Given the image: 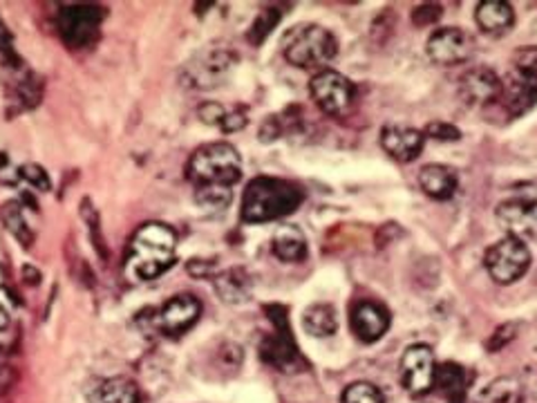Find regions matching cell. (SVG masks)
<instances>
[{"label":"cell","mask_w":537,"mask_h":403,"mask_svg":"<svg viewBox=\"0 0 537 403\" xmlns=\"http://www.w3.org/2000/svg\"><path fill=\"white\" fill-rule=\"evenodd\" d=\"M244 126H246V110L235 108V110H231V113H226L220 128L224 130V133H235V130H242Z\"/></svg>","instance_id":"obj_36"},{"label":"cell","mask_w":537,"mask_h":403,"mask_svg":"<svg viewBox=\"0 0 537 403\" xmlns=\"http://www.w3.org/2000/svg\"><path fill=\"white\" fill-rule=\"evenodd\" d=\"M423 137L434 139V142H459L462 139V130L457 126L448 124V121H430L423 130Z\"/></svg>","instance_id":"obj_31"},{"label":"cell","mask_w":537,"mask_h":403,"mask_svg":"<svg viewBox=\"0 0 537 403\" xmlns=\"http://www.w3.org/2000/svg\"><path fill=\"white\" fill-rule=\"evenodd\" d=\"M99 403H139V388L133 378L128 377H114L101 383Z\"/></svg>","instance_id":"obj_26"},{"label":"cell","mask_w":537,"mask_h":403,"mask_svg":"<svg viewBox=\"0 0 537 403\" xmlns=\"http://www.w3.org/2000/svg\"><path fill=\"white\" fill-rule=\"evenodd\" d=\"M475 375H472L468 368L459 366L454 361L439 363L437 366V377H434V388L442 390V395L446 397L450 403H463L468 390H471Z\"/></svg>","instance_id":"obj_18"},{"label":"cell","mask_w":537,"mask_h":403,"mask_svg":"<svg viewBox=\"0 0 537 403\" xmlns=\"http://www.w3.org/2000/svg\"><path fill=\"white\" fill-rule=\"evenodd\" d=\"M104 21V9L92 3L63 5L56 16V27L70 50H85L99 38V27Z\"/></svg>","instance_id":"obj_5"},{"label":"cell","mask_w":537,"mask_h":403,"mask_svg":"<svg viewBox=\"0 0 537 403\" xmlns=\"http://www.w3.org/2000/svg\"><path fill=\"white\" fill-rule=\"evenodd\" d=\"M283 52L292 65L312 70V67H325L336 58L338 41L325 27L300 25L287 36Z\"/></svg>","instance_id":"obj_4"},{"label":"cell","mask_w":537,"mask_h":403,"mask_svg":"<svg viewBox=\"0 0 537 403\" xmlns=\"http://www.w3.org/2000/svg\"><path fill=\"white\" fill-rule=\"evenodd\" d=\"M423 133L417 128H410V126L390 124L381 130V146L392 159L401 164L414 162L423 150Z\"/></svg>","instance_id":"obj_16"},{"label":"cell","mask_w":537,"mask_h":403,"mask_svg":"<svg viewBox=\"0 0 537 403\" xmlns=\"http://www.w3.org/2000/svg\"><path fill=\"white\" fill-rule=\"evenodd\" d=\"M215 291L222 303L240 305L251 298L254 283H251V276L246 274V269L234 267V269H226L224 274L215 276Z\"/></svg>","instance_id":"obj_21"},{"label":"cell","mask_w":537,"mask_h":403,"mask_svg":"<svg viewBox=\"0 0 537 403\" xmlns=\"http://www.w3.org/2000/svg\"><path fill=\"white\" fill-rule=\"evenodd\" d=\"M439 18H442V7H439V5H434V3L419 5V7L413 12V21L417 23L419 27L430 25V23L439 21Z\"/></svg>","instance_id":"obj_33"},{"label":"cell","mask_w":537,"mask_h":403,"mask_svg":"<svg viewBox=\"0 0 537 403\" xmlns=\"http://www.w3.org/2000/svg\"><path fill=\"white\" fill-rule=\"evenodd\" d=\"M512 72L529 79H537V45H524L517 47L511 56Z\"/></svg>","instance_id":"obj_30"},{"label":"cell","mask_w":537,"mask_h":403,"mask_svg":"<svg viewBox=\"0 0 537 403\" xmlns=\"http://www.w3.org/2000/svg\"><path fill=\"white\" fill-rule=\"evenodd\" d=\"M475 21L482 32L491 34V36H500L506 34L515 23V12H512L511 3L506 0H483L475 9Z\"/></svg>","instance_id":"obj_20"},{"label":"cell","mask_w":537,"mask_h":403,"mask_svg":"<svg viewBox=\"0 0 537 403\" xmlns=\"http://www.w3.org/2000/svg\"><path fill=\"white\" fill-rule=\"evenodd\" d=\"M303 200L304 193L293 182L260 175L246 184L240 216L249 225L273 222L296 211Z\"/></svg>","instance_id":"obj_2"},{"label":"cell","mask_w":537,"mask_h":403,"mask_svg":"<svg viewBox=\"0 0 537 403\" xmlns=\"http://www.w3.org/2000/svg\"><path fill=\"white\" fill-rule=\"evenodd\" d=\"M16 381H18L16 368L0 366V397L9 395V392L14 390V386H16Z\"/></svg>","instance_id":"obj_37"},{"label":"cell","mask_w":537,"mask_h":403,"mask_svg":"<svg viewBox=\"0 0 537 403\" xmlns=\"http://www.w3.org/2000/svg\"><path fill=\"white\" fill-rule=\"evenodd\" d=\"M7 325H9V317H7V312H5V309L0 307V334H3L5 329H7Z\"/></svg>","instance_id":"obj_39"},{"label":"cell","mask_w":537,"mask_h":403,"mask_svg":"<svg viewBox=\"0 0 537 403\" xmlns=\"http://www.w3.org/2000/svg\"><path fill=\"white\" fill-rule=\"evenodd\" d=\"M434 377H437V363H434L433 349L423 343L410 346L401 358V381L413 397H423L434 390Z\"/></svg>","instance_id":"obj_11"},{"label":"cell","mask_w":537,"mask_h":403,"mask_svg":"<svg viewBox=\"0 0 537 403\" xmlns=\"http://www.w3.org/2000/svg\"><path fill=\"white\" fill-rule=\"evenodd\" d=\"M267 312L271 314V320H273L275 332L263 338V343H260V354H263V358L269 366L278 368V370H298V366L303 361H300L298 348L296 343H293L292 332H289L287 318H284L287 309L280 307V305H271V307H267Z\"/></svg>","instance_id":"obj_8"},{"label":"cell","mask_w":537,"mask_h":403,"mask_svg":"<svg viewBox=\"0 0 537 403\" xmlns=\"http://www.w3.org/2000/svg\"><path fill=\"white\" fill-rule=\"evenodd\" d=\"M341 403H385L383 392L367 381H356L345 388Z\"/></svg>","instance_id":"obj_29"},{"label":"cell","mask_w":537,"mask_h":403,"mask_svg":"<svg viewBox=\"0 0 537 403\" xmlns=\"http://www.w3.org/2000/svg\"><path fill=\"white\" fill-rule=\"evenodd\" d=\"M502 76L491 67H471L459 79V96L468 106H486L500 101Z\"/></svg>","instance_id":"obj_13"},{"label":"cell","mask_w":537,"mask_h":403,"mask_svg":"<svg viewBox=\"0 0 537 403\" xmlns=\"http://www.w3.org/2000/svg\"><path fill=\"white\" fill-rule=\"evenodd\" d=\"M477 403H524V386L512 377H500L479 392Z\"/></svg>","instance_id":"obj_24"},{"label":"cell","mask_w":537,"mask_h":403,"mask_svg":"<svg viewBox=\"0 0 537 403\" xmlns=\"http://www.w3.org/2000/svg\"><path fill=\"white\" fill-rule=\"evenodd\" d=\"M309 92L318 108L329 116H343L354 106V84L336 70H321L309 81Z\"/></svg>","instance_id":"obj_7"},{"label":"cell","mask_w":537,"mask_h":403,"mask_svg":"<svg viewBox=\"0 0 537 403\" xmlns=\"http://www.w3.org/2000/svg\"><path fill=\"white\" fill-rule=\"evenodd\" d=\"M278 135H280V119L278 116H269V119L263 124V128H260V139H263V142H273V139H278Z\"/></svg>","instance_id":"obj_38"},{"label":"cell","mask_w":537,"mask_h":403,"mask_svg":"<svg viewBox=\"0 0 537 403\" xmlns=\"http://www.w3.org/2000/svg\"><path fill=\"white\" fill-rule=\"evenodd\" d=\"M497 222L520 240L537 237V202L535 200H506L497 204Z\"/></svg>","instance_id":"obj_14"},{"label":"cell","mask_w":537,"mask_h":403,"mask_svg":"<svg viewBox=\"0 0 537 403\" xmlns=\"http://www.w3.org/2000/svg\"><path fill=\"white\" fill-rule=\"evenodd\" d=\"M425 55L437 65H459L475 55V41L459 27H442L425 41Z\"/></svg>","instance_id":"obj_10"},{"label":"cell","mask_w":537,"mask_h":403,"mask_svg":"<svg viewBox=\"0 0 537 403\" xmlns=\"http://www.w3.org/2000/svg\"><path fill=\"white\" fill-rule=\"evenodd\" d=\"M0 217H3L5 229L12 233V236L16 237L23 247H32L34 231H32L30 222H27L25 208H23L21 204L18 202L3 204V208H0Z\"/></svg>","instance_id":"obj_25"},{"label":"cell","mask_w":537,"mask_h":403,"mask_svg":"<svg viewBox=\"0 0 537 403\" xmlns=\"http://www.w3.org/2000/svg\"><path fill=\"white\" fill-rule=\"evenodd\" d=\"M419 186L430 200H450L459 186L457 171L446 164H428L419 171Z\"/></svg>","instance_id":"obj_19"},{"label":"cell","mask_w":537,"mask_h":403,"mask_svg":"<svg viewBox=\"0 0 537 403\" xmlns=\"http://www.w3.org/2000/svg\"><path fill=\"white\" fill-rule=\"evenodd\" d=\"M515 332H517V325H512V323L502 325L500 329H495V334L491 337V341H488V349H491V352H495V349L504 348L506 343H511L512 338H515Z\"/></svg>","instance_id":"obj_34"},{"label":"cell","mask_w":537,"mask_h":403,"mask_svg":"<svg viewBox=\"0 0 537 403\" xmlns=\"http://www.w3.org/2000/svg\"><path fill=\"white\" fill-rule=\"evenodd\" d=\"M21 177L25 179V182L34 184V186L38 188V191H50L52 184H50V177H47V173L43 171L38 164H23L21 166Z\"/></svg>","instance_id":"obj_32"},{"label":"cell","mask_w":537,"mask_h":403,"mask_svg":"<svg viewBox=\"0 0 537 403\" xmlns=\"http://www.w3.org/2000/svg\"><path fill=\"white\" fill-rule=\"evenodd\" d=\"M280 18H283V12H280V7L263 9V12H260V16L255 18V23L249 29V41L254 43V45H260V43H263L264 38H267L269 34L273 32V27L278 25Z\"/></svg>","instance_id":"obj_28"},{"label":"cell","mask_w":537,"mask_h":403,"mask_svg":"<svg viewBox=\"0 0 537 403\" xmlns=\"http://www.w3.org/2000/svg\"><path fill=\"white\" fill-rule=\"evenodd\" d=\"M483 267L497 285H512L529 271L531 251L524 240L506 236L488 247L486 256H483Z\"/></svg>","instance_id":"obj_6"},{"label":"cell","mask_w":537,"mask_h":403,"mask_svg":"<svg viewBox=\"0 0 537 403\" xmlns=\"http://www.w3.org/2000/svg\"><path fill=\"white\" fill-rule=\"evenodd\" d=\"M390 323V309L385 305L376 303V300H361V303H356L352 307L350 325L358 341L376 343L388 332Z\"/></svg>","instance_id":"obj_12"},{"label":"cell","mask_w":537,"mask_h":403,"mask_svg":"<svg viewBox=\"0 0 537 403\" xmlns=\"http://www.w3.org/2000/svg\"><path fill=\"white\" fill-rule=\"evenodd\" d=\"M235 61H238V56H235L229 47H211V50H204L202 55H197L188 63L186 76L193 87L213 90V87L220 86L222 81L229 79Z\"/></svg>","instance_id":"obj_9"},{"label":"cell","mask_w":537,"mask_h":403,"mask_svg":"<svg viewBox=\"0 0 537 403\" xmlns=\"http://www.w3.org/2000/svg\"><path fill=\"white\" fill-rule=\"evenodd\" d=\"M303 327L309 337H316V338L332 337V334H336L338 329L336 309L327 303L312 305V307H307V312L303 314Z\"/></svg>","instance_id":"obj_23"},{"label":"cell","mask_w":537,"mask_h":403,"mask_svg":"<svg viewBox=\"0 0 537 403\" xmlns=\"http://www.w3.org/2000/svg\"><path fill=\"white\" fill-rule=\"evenodd\" d=\"M273 254L283 262H303L307 258V237L298 227H280L273 233Z\"/></svg>","instance_id":"obj_22"},{"label":"cell","mask_w":537,"mask_h":403,"mask_svg":"<svg viewBox=\"0 0 537 403\" xmlns=\"http://www.w3.org/2000/svg\"><path fill=\"white\" fill-rule=\"evenodd\" d=\"M0 285H3V269H0Z\"/></svg>","instance_id":"obj_40"},{"label":"cell","mask_w":537,"mask_h":403,"mask_svg":"<svg viewBox=\"0 0 537 403\" xmlns=\"http://www.w3.org/2000/svg\"><path fill=\"white\" fill-rule=\"evenodd\" d=\"M242 159L231 144H206L191 155L186 164V177L197 186H226L240 182Z\"/></svg>","instance_id":"obj_3"},{"label":"cell","mask_w":537,"mask_h":403,"mask_svg":"<svg viewBox=\"0 0 537 403\" xmlns=\"http://www.w3.org/2000/svg\"><path fill=\"white\" fill-rule=\"evenodd\" d=\"M177 236L162 222H148L134 233L125 256V274L130 280H154L166 274L175 262Z\"/></svg>","instance_id":"obj_1"},{"label":"cell","mask_w":537,"mask_h":403,"mask_svg":"<svg viewBox=\"0 0 537 403\" xmlns=\"http://www.w3.org/2000/svg\"><path fill=\"white\" fill-rule=\"evenodd\" d=\"M229 110L222 108L220 104H204L200 110H197V115H200V119L204 121V124L209 126H222V121H224V116Z\"/></svg>","instance_id":"obj_35"},{"label":"cell","mask_w":537,"mask_h":403,"mask_svg":"<svg viewBox=\"0 0 537 403\" xmlns=\"http://www.w3.org/2000/svg\"><path fill=\"white\" fill-rule=\"evenodd\" d=\"M234 200V193L226 186H197L195 188V202L202 208H209V211H222Z\"/></svg>","instance_id":"obj_27"},{"label":"cell","mask_w":537,"mask_h":403,"mask_svg":"<svg viewBox=\"0 0 537 403\" xmlns=\"http://www.w3.org/2000/svg\"><path fill=\"white\" fill-rule=\"evenodd\" d=\"M500 104L512 119L531 113L537 106V79H529L511 70V75L502 79Z\"/></svg>","instance_id":"obj_15"},{"label":"cell","mask_w":537,"mask_h":403,"mask_svg":"<svg viewBox=\"0 0 537 403\" xmlns=\"http://www.w3.org/2000/svg\"><path fill=\"white\" fill-rule=\"evenodd\" d=\"M202 314V305L195 296L177 294L168 300L159 314V325L168 337H182L186 329H191L197 323Z\"/></svg>","instance_id":"obj_17"}]
</instances>
